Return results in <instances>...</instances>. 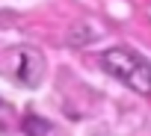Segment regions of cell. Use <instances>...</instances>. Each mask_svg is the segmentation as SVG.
Instances as JSON below:
<instances>
[{
    "label": "cell",
    "mask_w": 151,
    "mask_h": 136,
    "mask_svg": "<svg viewBox=\"0 0 151 136\" xmlns=\"http://www.w3.org/2000/svg\"><path fill=\"white\" fill-rule=\"evenodd\" d=\"M101 68L119 80L122 86L139 92V95H151V65L130 47H110L101 53Z\"/></svg>",
    "instance_id": "obj_1"
},
{
    "label": "cell",
    "mask_w": 151,
    "mask_h": 136,
    "mask_svg": "<svg viewBox=\"0 0 151 136\" xmlns=\"http://www.w3.org/2000/svg\"><path fill=\"white\" fill-rule=\"evenodd\" d=\"M98 30L92 27V24H74V27H68V36H65V42L71 44V47H83V44H92V42H98Z\"/></svg>",
    "instance_id": "obj_3"
},
{
    "label": "cell",
    "mask_w": 151,
    "mask_h": 136,
    "mask_svg": "<svg viewBox=\"0 0 151 136\" xmlns=\"http://www.w3.org/2000/svg\"><path fill=\"white\" fill-rule=\"evenodd\" d=\"M50 127H47V121L45 118H27V133L30 136H45Z\"/></svg>",
    "instance_id": "obj_4"
},
{
    "label": "cell",
    "mask_w": 151,
    "mask_h": 136,
    "mask_svg": "<svg viewBox=\"0 0 151 136\" xmlns=\"http://www.w3.org/2000/svg\"><path fill=\"white\" fill-rule=\"evenodd\" d=\"M15 80L21 86H39L45 80V56L33 47H21L15 53Z\"/></svg>",
    "instance_id": "obj_2"
}]
</instances>
